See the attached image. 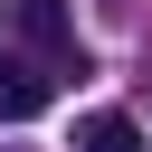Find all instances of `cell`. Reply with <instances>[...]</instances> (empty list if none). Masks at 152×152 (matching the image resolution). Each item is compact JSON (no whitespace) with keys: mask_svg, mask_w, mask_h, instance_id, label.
<instances>
[{"mask_svg":"<svg viewBox=\"0 0 152 152\" xmlns=\"http://www.w3.org/2000/svg\"><path fill=\"white\" fill-rule=\"evenodd\" d=\"M10 28H19V57H38L48 76H86V48H76L66 0H10Z\"/></svg>","mask_w":152,"mask_h":152,"instance_id":"cell-1","label":"cell"},{"mask_svg":"<svg viewBox=\"0 0 152 152\" xmlns=\"http://www.w3.org/2000/svg\"><path fill=\"white\" fill-rule=\"evenodd\" d=\"M48 95H57V76H48L38 57H19V48H0V114H10V124H28Z\"/></svg>","mask_w":152,"mask_h":152,"instance_id":"cell-2","label":"cell"},{"mask_svg":"<svg viewBox=\"0 0 152 152\" xmlns=\"http://www.w3.org/2000/svg\"><path fill=\"white\" fill-rule=\"evenodd\" d=\"M76 152H142V133H133V114H86Z\"/></svg>","mask_w":152,"mask_h":152,"instance_id":"cell-3","label":"cell"}]
</instances>
